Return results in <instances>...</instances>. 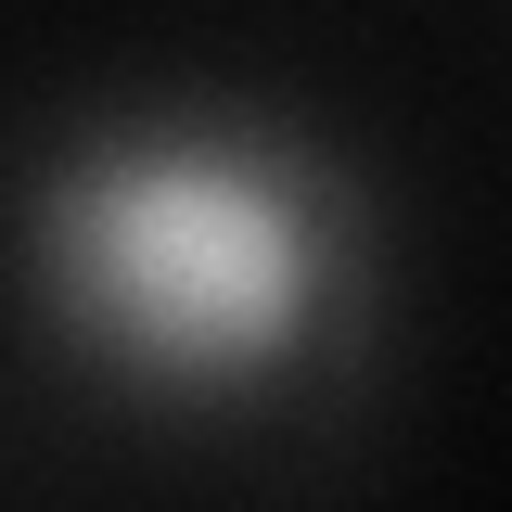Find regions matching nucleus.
Returning a JSON list of instances; mask_svg holds the SVG:
<instances>
[{
	"mask_svg": "<svg viewBox=\"0 0 512 512\" xmlns=\"http://www.w3.org/2000/svg\"><path fill=\"white\" fill-rule=\"evenodd\" d=\"M372 180L256 90H128L39 141L13 308L90 397L244 423L372 333Z\"/></svg>",
	"mask_w": 512,
	"mask_h": 512,
	"instance_id": "1",
	"label": "nucleus"
}]
</instances>
